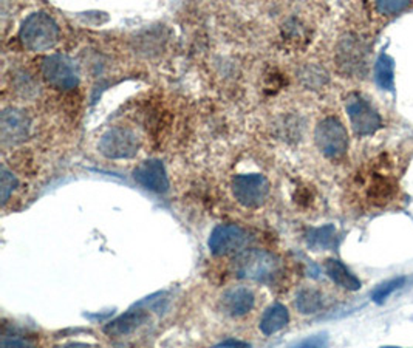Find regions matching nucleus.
Masks as SVG:
<instances>
[{
  "label": "nucleus",
  "mask_w": 413,
  "mask_h": 348,
  "mask_svg": "<svg viewBox=\"0 0 413 348\" xmlns=\"http://www.w3.org/2000/svg\"><path fill=\"white\" fill-rule=\"evenodd\" d=\"M234 262V271L238 277L265 283V285L276 282L282 271L280 260L263 249L244 251L237 255Z\"/></svg>",
  "instance_id": "nucleus-1"
},
{
  "label": "nucleus",
  "mask_w": 413,
  "mask_h": 348,
  "mask_svg": "<svg viewBox=\"0 0 413 348\" xmlns=\"http://www.w3.org/2000/svg\"><path fill=\"white\" fill-rule=\"evenodd\" d=\"M19 37L30 51H47L59 39V27L53 17L44 11H36L22 22Z\"/></svg>",
  "instance_id": "nucleus-2"
},
{
  "label": "nucleus",
  "mask_w": 413,
  "mask_h": 348,
  "mask_svg": "<svg viewBox=\"0 0 413 348\" xmlns=\"http://www.w3.org/2000/svg\"><path fill=\"white\" fill-rule=\"evenodd\" d=\"M314 141L318 149L328 158H340L348 151L347 128L334 116L319 121L314 130Z\"/></svg>",
  "instance_id": "nucleus-3"
},
{
  "label": "nucleus",
  "mask_w": 413,
  "mask_h": 348,
  "mask_svg": "<svg viewBox=\"0 0 413 348\" xmlns=\"http://www.w3.org/2000/svg\"><path fill=\"white\" fill-rule=\"evenodd\" d=\"M141 141L138 135L127 127H112L102 135L98 151L111 160H128L138 153Z\"/></svg>",
  "instance_id": "nucleus-4"
},
{
  "label": "nucleus",
  "mask_w": 413,
  "mask_h": 348,
  "mask_svg": "<svg viewBox=\"0 0 413 348\" xmlns=\"http://www.w3.org/2000/svg\"><path fill=\"white\" fill-rule=\"evenodd\" d=\"M345 110L354 133L359 137H369V135L378 132L383 126V119L376 108L359 93H350L347 96Z\"/></svg>",
  "instance_id": "nucleus-5"
},
{
  "label": "nucleus",
  "mask_w": 413,
  "mask_h": 348,
  "mask_svg": "<svg viewBox=\"0 0 413 348\" xmlns=\"http://www.w3.org/2000/svg\"><path fill=\"white\" fill-rule=\"evenodd\" d=\"M232 195L244 208L257 209L269 195V182L260 173H243L232 178Z\"/></svg>",
  "instance_id": "nucleus-6"
},
{
  "label": "nucleus",
  "mask_w": 413,
  "mask_h": 348,
  "mask_svg": "<svg viewBox=\"0 0 413 348\" xmlns=\"http://www.w3.org/2000/svg\"><path fill=\"white\" fill-rule=\"evenodd\" d=\"M42 76L51 86L61 90H72L79 84V70L76 62L64 55H50L41 64Z\"/></svg>",
  "instance_id": "nucleus-7"
},
{
  "label": "nucleus",
  "mask_w": 413,
  "mask_h": 348,
  "mask_svg": "<svg viewBox=\"0 0 413 348\" xmlns=\"http://www.w3.org/2000/svg\"><path fill=\"white\" fill-rule=\"evenodd\" d=\"M336 64L342 73L361 76L365 73L367 50L364 44L354 36L342 39L336 48Z\"/></svg>",
  "instance_id": "nucleus-8"
},
{
  "label": "nucleus",
  "mask_w": 413,
  "mask_h": 348,
  "mask_svg": "<svg viewBox=\"0 0 413 348\" xmlns=\"http://www.w3.org/2000/svg\"><path fill=\"white\" fill-rule=\"evenodd\" d=\"M248 232L237 224H220L209 237V251L217 257L240 251L248 243Z\"/></svg>",
  "instance_id": "nucleus-9"
},
{
  "label": "nucleus",
  "mask_w": 413,
  "mask_h": 348,
  "mask_svg": "<svg viewBox=\"0 0 413 348\" xmlns=\"http://www.w3.org/2000/svg\"><path fill=\"white\" fill-rule=\"evenodd\" d=\"M133 178L144 189L155 193H166L171 186L164 164L157 158L146 160L143 163H140L133 169Z\"/></svg>",
  "instance_id": "nucleus-10"
},
{
  "label": "nucleus",
  "mask_w": 413,
  "mask_h": 348,
  "mask_svg": "<svg viewBox=\"0 0 413 348\" xmlns=\"http://www.w3.org/2000/svg\"><path fill=\"white\" fill-rule=\"evenodd\" d=\"M0 135L3 144H19L28 138L30 119L19 108H5L0 118Z\"/></svg>",
  "instance_id": "nucleus-11"
},
{
  "label": "nucleus",
  "mask_w": 413,
  "mask_h": 348,
  "mask_svg": "<svg viewBox=\"0 0 413 348\" xmlns=\"http://www.w3.org/2000/svg\"><path fill=\"white\" fill-rule=\"evenodd\" d=\"M256 305V296L247 287H234L224 291L220 299L223 313L229 318H242L253 311Z\"/></svg>",
  "instance_id": "nucleus-12"
},
{
  "label": "nucleus",
  "mask_w": 413,
  "mask_h": 348,
  "mask_svg": "<svg viewBox=\"0 0 413 348\" xmlns=\"http://www.w3.org/2000/svg\"><path fill=\"white\" fill-rule=\"evenodd\" d=\"M151 319L149 313L146 309H128L127 313L121 314L119 318H116L115 320L108 322L106 325L104 331L111 336H127V334L133 333L135 330H138L141 325H144L147 320Z\"/></svg>",
  "instance_id": "nucleus-13"
},
{
  "label": "nucleus",
  "mask_w": 413,
  "mask_h": 348,
  "mask_svg": "<svg viewBox=\"0 0 413 348\" xmlns=\"http://www.w3.org/2000/svg\"><path fill=\"white\" fill-rule=\"evenodd\" d=\"M396 180L392 173H381L375 172L372 173V180L369 183V189H367V193H369V198L373 204L383 206L390 202V200L395 197L396 193Z\"/></svg>",
  "instance_id": "nucleus-14"
},
{
  "label": "nucleus",
  "mask_w": 413,
  "mask_h": 348,
  "mask_svg": "<svg viewBox=\"0 0 413 348\" xmlns=\"http://www.w3.org/2000/svg\"><path fill=\"white\" fill-rule=\"evenodd\" d=\"M324 268L327 276L340 288L348 289V291H358L361 288V280L340 260L327 259Z\"/></svg>",
  "instance_id": "nucleus-15"
},
{
  "label": "nucleus",
  "mask_w": 413,
  "mask_h": 348,
  "mask_svg": "<svg viewBox=\"0 0 413 348\" xmlns=\"http://www.w3.org/2000/svg\"><path fill=\"white\" fill-rule=\"evenodd\" d=\"M289 322V313L285 305L274 304L265 309L260 319V331L265 336H271L277 331L283 330Z\"/></svg>",
  "instance_id": "nucleus-16"
},
{
  "label": "nucleus",
  "mask_w": 413,
  "mask_h": 348,
  "mask_svg": "<svg viewBox=\"0 0 413 348\" xmlns=\"http://www.w3.org/2000/svg\"><path fill=\"white\" fill-rule=\"evenodd\" d=\"M307 243L316 251H328L338 246V234L333 224H325L322 228L309 229L307 234Z\"/></svg>",
  "instance_id": "nucleus-17"
},
{
  "label": "nucleus",
  "mask_w": 413,
  "mask_h": 348,
  "mask_svg": "<svg viewBox=\"0 0 413 348\" xmlns=\"http://www.w3.org/2000/svg\"><path fill=\"white\" fill-rule=\"evenodd\" d=\"M325 307V298L319 289L316 288H302L296 294V308L302 314H316Z\"/></svg>",
  "instance_id": "nucleus-18"
},
{
  "label": "nucleus",
  "mask_w": 413,
  "mask_h": 348,
  "mask_svg": "<svg viewBox=\"0 0 413 348\" xmlns=\"http://www.w3.org/2000/svg\"><path fill=\"white\" fill-rule=\"evenodd\" d=\"M375 82L379 88L393 92L395 88V62L387 53H381L375 64Z\"/></svg>",
  "instance_id": "nucleus-19"
},
{
  "label": "nucleus",
  "mask_w": 413,
  "mask_h": 348,
  "mask_svg": "<svg viewBox=\"0 0 413 348\" xmlns=\"http://www.w3.org/2000/svg\"><path fill=\"white\" fill-rule=\"evenodd\" d=\"M404 282H405V277H396V279L381 283L379 287H376L375 291H373L372 300L379 305L384 304V302L390 298L392 293H395L396 289H399L404 285Z\"/></svg>",
  "instance_id": "nucleus-20"
},
{
  "label": "nucleus",
  "mask_w": 413,
  "mask_h": 348,
  "mask_svg": "<svg viewBox=\"0 0 413 348\" xmlns=\"http://www.w3.org/2000/svg\"><path fill=\"white\" fill-rule=\"evenodd\" d=\"M2 183H0V192H2V204H6L10 197L12 195V192L17 188V178L12 175V172H10L6 167H2Z\"/></svg>",
  "instance_id": "nucleus-21"
},
{
  "label": "nucleus",
  "mask_w": 413,
  "mask_h": 348,
  "mask_svg": "<svg viewBox=\"0 0 413 348\" xmlns=\"http://www.w3.org/2000/svg\"><path fill=\"white\" fill-rule=\"evenodd\" d=\"M410 6V2H407V0H401V2H396V0H393V2H376L375 3V8L381 12V14H389V16H393V14H398V12L404 11L405 8H409Z\"/></svg>",
  "instance_id": "nucleus-22"
},
{
  "label": "nucleus",
  "mask_w": 413,
  "mask_h": 348,
  "mask_svg": "<svg viewBox=\"0 0 413 348\" xmlns=\"http://www.w3.org/2000/svg\"><path fill=\"white\" fill-rule=\"evenodd\" d=\"M328 342H330L328 334L319 333V334H314V336H309L307 339L300 340V342L296 344L293 348H327Z\"/></svg>",
  "instance_id": "nucleus-23"
},
{
  "label": "nucleus",
  "mask_w": 413,
  "mask_h": 348,
  "mask_svg": "<svg viewBox=\"0 0 413 348\" xmlns=\"http://www.w3.org/2000/svg\"><path fill=\"white\" fill-rule=\"evenodd\" d=\"M2 347L3 348H31L28 340H23L21 338H8V336H3Z\"/></svg>",
  "instance_id": "nucleus-24"
},
{
  "label": "nucleus",
  "mask_w": 413,
  "mask_h": 348,
  "mask_svg": "<svg viewBox=\"0 0 413 348\" xmlns=\"http://www.w3.org/2000/svg\"><path fill=\"white\" fill-rule=\"evenodd\" d=\"M218 348H251V345L242 342V340H226L222 345H218Z\"/></svg>",
  "instance_id": "nucleus-25"
},
{
  "label": "nucleus",
  "mask_w": 413,
  "mask_h": 348,
  "mask_svg": "<svg viewBox=\"0 0 413 348\" xmlns=\"http://www.w3.org/2000/svg\"><path fill=\"white\" fill-rule=\"evenodd\" d=\"M381 348H403V347H392V345H387V347H381Z\"/></svg>",
  "instance_id": "nucleus-26"
}]
</instances>
